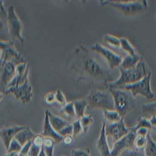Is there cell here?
I'll return each mask as SVG.
<instances>
[{
	"mask_svg": "<svg viewBox=\"0 0 156 156\" xmlns=\"http://www.w3.org/2000/svg\"><path fill=\"white\" fill-rule=\"evenodd\" d=\"M90 51V49L82 46L76 49L74 68L85 78L105 83L111 82L112 76L109 67L102 63Z\"/></svg>",
	"mask_w": 156,
	"mask_h": 156,
	"instance_id": "6da1fadb",
	"label": "cell"
},
{
	"mask_svg": "<svg viewBox=\"0 0 156 156\" xmlns=\"http://www.w3.org/2000/svg\"><path fill=\"white\" fill-rule=\"evenodd\" d=\"M119 69L120 72L119 77L115 80L105 83L107 88H117L125 85L135 83L141 80L150 72L147 73L146 65L143 59L132 68Z\"/></svg>",
	"mask_w": 156,
	"mask_h": 156,
	"instance_id": "7a4b0ae2",
	"label": "cell"
},
{
	"mask_svg": "<svg viewBox=\"0 0 156 156\" xmlns=\"http://www.w3.org/2000/svg\"><path fill=\"white\" fill-rule=\"evenodd\" d=\"M112 93L115 110L123 118L136 107V101L132 93L121 88H108Z\"/></svg>",
	"mask_w": 156,
	"mask_h": 156,
	"instance_id": "3957f363",
	"label": "cell"
},
{
	"mask_svg": "<svg viewBox=\"0 0 156 156\" xmlns=\"http://www.w3.org/2000/svg\"><path fill=\"white\" fill-rule=\"evenodd\" d=\"M88 107L91 108H100L104 110H115L113 97L108 88L93 89L85 98Z\"/></svg>",
	"mask_w": 156,
	"mask_h": 156,
	"instance_id": "277c9868",
	"label": "cell"
},
{
	"mask_svg": "<svg viewBox=\"0 0 156 156\" xmlns=\"http://www.w3.org/2000/svg\"><path fill=\"white\" fill-rule=\"evenodd\" d=\"M100 4L103 6L113 7L127 16L142 13L148 6L147 1H101Z\"/></svg>",
	"mask_w": 156,
	"mask_h": 156,
	"instance_id": "5b68a950",
	"label": "cell"
},
{
	"mask_svg": "<svg viewBox=\"0 0 156 156\" xmlns=\"http://www.w3.org/2000/svg\"><path fill=\"white\" fill-rule=\"evenodd\" d=\"M151 72H149L141 80L128 85H123L118 88L128 90L130 91L133 96L138 94L144 96L147 100H151L154 98V93L151 88Z\"/></svg>",
	"mask_w": 156,
	"mask_h": 156,
	"instance_id": "8992f818",
	"label": "cell"
},
{
	"mask_svg": "<svg viewBox=\"0 0 156 156\" xmlns=\"http://www.w3.org/2000/svg\"><path fill=\"white\" fill-rule=\"evenodd\" d=\"M7 24L8 30L10 36L14 39H18L21 43H23L24 38L22 35L23 24L15 12L14 6L11 5L7 10Z\"/></svg>",
	"mask_w": 156,
	"mask_h": 156,
	"instance_id": "52a82bcc",
	"label": "cell"
},
{
	"mask_svg": "<svg viewBox=\"0 0 156 156\" xmlns=\"http://www.w3.org/2000/svg\"><path fill=\"white\" fill-rule=\"evenodd\" d=\"M90 49L104 58L108 63V66L110 69H114L117 67L119 68L122 62V57L101 43H96L94 44L90 47Z\"/></svg>",
	"mask_w": 156,
	"mask_h": 156,
	"instance_id": "ba28073f",
	"label": "cell"
},
{
	"mask_svg": "<svg viewBox=\"0 0 156 156\" xmlns=\"http://www.w3.org/2000/svg\"><path fill=\"white\" fill-rule=\"evenodd\" d=\"M136 136L135 132L130 129L127 134L113 143L110 156H119L127 150L135 149L134 142Z\"/></svg>",
	"mask_w": 156,
	"mask_h": 156,
	"instance_id": "9c48e42d",
	"label": "cell"
},
{
	"mask_svg": "<svg viewBox=\"0 0 156 156\" xmlns=\"http://www.w3.org/2000/svg\"><path fill=\"white\" fill-rule=\"evenodd\" d=\"M5 93H12L15 98L23 104L29 102L32 98V87L27 78L24 83L16 87L6 88Z\"/></svg>",
	"mask_w": 156,
	"mask_h": 156,
	"instance_id": "30bf717a",
	"label": "cell"
},
{
	"mask_svg": "<svg viewBox=\"0 0 156 156\" xmlns=\"http://www.w3.org/2000/svg\"><path fill=\"white\" fill-rule=\"evenodd\" d=\"M105 129L107 139H110L113 143L120 140L130 130V128L126 127L123 118L114 123L105 122Z\"/></svg>",
	"mask_w": 156,
	"mask_h": 156,
	"instance_id": "8fae6325",
	"label": "cell"
},
{
	"mask_svg": "<svg viewBox=\"0 0 156 156\" xmlns=\"http://www.w3.org/2000/svg\"><path fill=\"white\" fill-rule=\"evenodd\" d=\"M17 65L13 61H6L2 67L0 73V87L4 89V92L15 74Z\"/></svg>",
	"mask_w": 156,
	"mask_h": 156,
	"instance_id": "7c38bea8",
	"label": "cell"
},
{
	"mask_svg": "<svg viewBox=\"0 0 156 156\" xmlns=\"http://www.w3.org/2000/svg\"><path fill=\"white\" fill-rule=\"evenodd\" d=\"M25 127L24 126L18 125L0 129V139L6 151L8 150L11 141L15 138L16 135Z\"/></svg>",
	"mask_w": 156,
	"mask_h": 156,
	"instance_id": "4fadbf2b",
	"label": "cell"
},
{
	"mask_svg": "<svg viewBox=\"0 0 156 156\" xmlns=\"http://www.w3.org/2000/svg\"><path fill=\"white\" fill-rule=\"evenodd\" d=\"M43 137L50 138L54 140L55 143H60L63 141V137L61 136L57 132H56L53 127L51 126L48 115L47 110L45 112L44 122H43V128L42 134Z\"/></svg>",
	"mask_w": 156,
	"mask_h": 156,
	"instance_id": "5bb4252c",
	"label": "cell"
},
{
	"mask_svg": "<svg viewBox=\"0 0 156 156\" xmlns=\"http://www.w3.org/2000/svg\"><path fill=\"white\" fill-rule=\"evenodd\" d=\"M105 122L102 124L99 136L96 143L97 149L101 156H110L111 149H110L108 140L105 134Z\"/></svg>",
	"mask_w": 156,
	"mask_h": 156,
	"instance_id": "9a60e30c",
	"label": "cell"
},
{
	"mask_svg": "<svg viewBox=\"0 0 156 156\" xmlns=\"http://www.w3.org/2000/svg\"><path fill=\"white\" fill-rule=\"evenodd\" d=\"M47 112L50 124L56 132H58L60 130L70 123L64 118L54 115L50 110H47Z\"/></svg>",
	"mask_w": 156,
	"mask_h": 156,
	"instance_id": "2e32d148",
	"label": "cell"
},
{
	"mask_svg": "<svg viewBox=\"0 0 156 156\" xmlns=\"http://www.w3.org/2000/svg\"><path fill=\"white\" fill-rule=\"evenodd\" d=\"M141 60H143L142 56L138 53L135 55L127 54L126 56L122 58V62L119 66V69H127L132 68L135 66Z\"/></svg>",
	"mask_w": 156,
	"mask_h": 156,
	"instance_id": "e0dca14e",
	"label": "cell"
},
{
	"mask_svg": "<svg viewBox=\"0 0 156 156\" xmlns=\"http://www.w3.org/2000/svg\"><path fill=\"white\" fill-rule=\"evenodd\" d=\"M36 134L29 127L26 126V127L20 131L15 136V138L23 146L27 142L32 141L35 137Z\"/></svg>",
	"mask_w": 156,
	"mask_h": 156,
	"instance_id": "ac0fdd59",
	"label": "cell"
},
{
	"mask_svg": "<svg viewBox=\"0 0 156 156\" xmlns=\"http://www.w3.org/2000/svg\"><path fill=\"white\" fill-rule=\"evenodd\" d=\"M60 113L64 116L65 119L70 123H72L77 119L73 101L67 102L65 105L62 107L60 110Z\"/></svg>",
	"mask_w": 156,
	"mask_h": 156,
	"instance_id": "d6986e66",
	"label": "cell"
},
{
	"mask_svg": "<svg viewBox=\"0 0 156 156\" xmlns=\"http://www.w3.org/2000/svg\"><path fill=\"white\" fill-rule=\"evenodd\" d=\"M44 137L41 134H37L32 140V145L28 155L29 156H38L43 146Z\"/></svg>",
	"mask_w": 156,
	"mask_h": 156,
	"instance_id": "ffe728a7",
	"label": "cell"
},
{
	"mask_svg": "<svg viewBox=\"0 0 156 156\" xmlns=\"http://www.w3.org/2000/svg\"><path fill=\"white\" fill-rule=\"evenodd\" d=\"M74 110L77 119H80L85 115V111L88 107V102L85 98L77 99L73 101Z\"/></svg>",
	"mask_w": 156,
	"mask_h": 156,
	"instance_id": "44dd1931",
	"label": "cell"
},
{
	"mask_svg": "<svg viewBox=\"0 0 156 156\" xmlns=\"http://www.w3.org/2000/svg\"><path fill=\"white\" fill-rule=\"evenodd\" d=\"M147 141L144 148L145 156H156V142L151 137L149 132L146 136Z\"/></svg>",
	"mask_w": 156,
	"mask_h": 156,
	"instance_id": "7402d4cb",
	"label": "cell"
},
{
	"mask_svg": "<svg viewBox=\"0 0 156 156\" xmlns=\"http://www.w3.org/2000/svg\"><path fill=\"white\" fill-rule=\"evenodd\" d=\"M104 116L105 120L109 123L118 122L122 118L116 110H104Z\"/></svg>",
	"mask_w": 156,
	"mask_h": 156,
	"instance_id": "603a6c76",
	"label": "cell"
},
{
	"mask_svg": "<svg viewBox=\"0 0 156 156\" xmlns=\"http://www.w3.org/2000/svg\"><path fill=\"white\" fill-rule=\"evenodd\" d=\"M120 46L121 48L125 51L129 55H135L137 54L135 48L130 43V42L124 37H120Z\"/></svg>",
	"mask_w": 156,
	"mask_h": 156,
	"instance_id": "cb8c5ba5",
	"label": "cell"
},
{
	"mask_svg": "<svg viewBox=\"0 0 156 156\" xmlns=\"http://www.w3.org/2000/svg\"><path fill=\"white\" fill-rule=\"evenodd\" d=\"M79 119L83 129V133H86L88 130L89 129V128L90 127V126L93 124L94 119L91 115H86V114H85Z\"/></svg>",
	"mask_w": 156,
	"mask_h": 156,
	"instance_id": "d4e9b609",
	"label": "cell"
},
{
	"mask_svg": "<svg viewBox=\"0 0 156 156\" xmlns=\"http://www.w3.org/2000/svg\"><path fill=\"white\" fill-rule=\"evenodd\" d=\"M54 143L55 142L52 139L50 138L44 137L42 147L44 151L46 156H53Z\"/></svg>",
	"mask_w": 156,
	"mask_h": 156,
	"instance_id": "484cf974",
	"label": "cell"
},
{
	"mask_svg": "<svg viewBox=\"0 0 156 156\" xmlns=\"http://www.w3.org/2000/svg\"><path fill=\"white\" fill-rule=\"evenodd\" d=\"M152 127V126L151 124V122H150L149 119H147L144 117L140 116L137 119L136 124L134 127L130 128V129L135 132L136 130H138L140 128H147V129H149Z\"/></svg>",
	"mask_w": 156,
	"mask_h": 156,
	"instance_id": "4316f807",
	"label": "cell"
},
{
	"mask_svg": "<svg viewBox=\"0 0 156 156\" xmlns=\"http://www.w3.org/2000/svg\"><path fill=\"white\" fill-rule=\"evenodd\" d=\"M141 110L144 113L152 115V116L156 115V101L143 104L141 106Z\"/></svg>",
	"mask_w": 156,
	"mask_h": 156,
	"instance_id": "83f0119b",
	"label": "cell"
},
{
	"mask_svg": "<svg viewBox=\"0 0 156 156\" xmlns=\"http://www.w3.org/2000/svg\"><path fill=\"white\" fill-rule=\"evenodd\" d=\"M103 40L108 43L109 44L115 46V47H119L120 46V40L119 38L111 35V34H104L103 35Z\"/></svg>",
	"mask_w": 156,
	"mask_h": 156,
	"instance_id": "f1b7e54d",
	"label": "cell"
},
{
	"mask_svg": "<svg viewBox=\"0 0 156 156\" xmlns=\"http://www.w3.org/2000/svg\"><path fill=\"white\" fill-rule=\"evenodd\" d=\"M147 141L146 136H136L134 142V148L136 149H143Z\"/></svg>",
	"mask_w": 156,
	"mask_h": 156,
	"instance_id": "f546056e",
	"label": "cell"
},
{
	"mask_svg": "<svg viewBox=\"0 0 156 156\" xmlns=\"http://www.w3.org/2000/svg\"><path fill=\"white\" fill-rule=\"evenodd\" d=\"M72 125L73 127V138L83 132V129L80 124V119H77L76 120H75L74 122H72Z\"/></svg>",
	"mask_w": 156,
	"mask_h": 156,
	"instance_id": "4dcf8cb0",
	"label": "cell"
},
{
	"mask_svg": "<svg viewBox=\"0 0 156 156\" xmlns=\"http://www.w3.org/2000/svg\"><path fill=\"white\" fill-rule=\"evenodd\" d=\"M122 156H145L143 149H130L124 152L122 154Z\"/></svg>",
	"mask_w": 156,
	"mask_h": 156,
	"instance_id": "1f68e13d",
	"label": "cell"
},
{
	"mask_svg": "<svg viewBox=\"0 0 156 156\" xmlns=\"http://www.w3.org/2000/svg\"><path fill=\"white\" fill-rule=\"evenodd\" d=\"M55 102H57L60 105H61L62 107H63L67 103L66 99L62 91L57 90L55 93Z\"/></svg>",
	"mask_w": 156,
	"mask_h": 156,
	"instance_id": "d6a6232c",
	"label": "cell"
},
{
	"mask_svg": "<svg viewBox=\"0 0 156 156\" xmlns=\"http://www.w3.org/2000/svg\"><path fill=\"white\" fill-rule=\"evenodd\" d=\"M22 148V146L20 144V143L14 138L10 143L9 147L8 148V150L7 151V152H20Z\"/></svg>",
	"mask_w": 156,
	"mask_h": 156,
	"instance_id": "836d02e7",
	"label": "cell"
},
{
	"mask_svg": "<svg viewBox=\"0 0 156 156\" xmlns=\"http://www.w3.org/2000/svg\"><path fill=\"white\" fill-rule=\"evenodd\" d=\"M70 156H91L88 149H74L71 151Z\"/></svg>",
	"mask_w": 156,
	"mask_h": 156,
	"instance_id": "e575fe53",
	"label": "cell"
},
{
	"mask_svg": "<svg viewBox=\"0 0 156 156\" xmlns=\"http://www.w3.org/2000/svg\"><path fill=\"white\" fill-rule=\"evenodd\" d=\"M58 133L63 137H65L66 136H69V135L73 136V127L72 123H69L68 125H67L62 130H60Z\"/></svg>",
	"mask_w": 156,
	"mask_h": 156,
	"instance_id": "d590c367",
	"label": "cell"
},
{
	"mask_svg": "<svg viewBox=\"0 0 156 156\" xmlns=\"http://www.w3.org/2000/svg\"><path fill=\"white\" fill-rule=\"evenodd\" d=\"M32 145V141H30L26 143L24 146H22L21 151L19 152V156H27L29 154V149Z\"/></svg>",
	"mask_w": 156,
	"mask_h": 156,
	"instance_id": "8d00e7d4",
	"label": "cell"
},
{
	"mask_svg": "<svg viewBox=\"0 0 156 156\" xmlns=\"http://www.w3.org/2000/svg\"><path fill=\"white\" fill-rule=\"evenodd\" d=\"M44 101L45 103L48 104H52L53 102H55V93H48L46 94L44 98Z\"/></svg>",
	"mask_w": 156,
	"mask_h": 156,
	"instance_id": "74e56055",
	"label": "cell"
},
{
	"mask_svg": "<svg viewBox=\"0 0 156 156\" xmlns=\"http://www.w3.org/2000/svg\"><path fill=\"white\" fill-rule=\"evenodd\" d=\"M7 16V11L5 9L3 1H0V18L2 20H6Z\"/></svg>",
	"mask_w": 156,
	"mask_h": 156,
	"instance_id": "f35d334b",
	"label": "cell"
},
{
	"mask_svg": "<svg viewBox=\"0 0 156 156\" xmlns=\"http://www.w3.org/2000/svg\"><path fill=\"white\" fill-rule=\"evenodd\" d=\"M149 132V129L147 128H140L136 130L135 133L136 136H146Z\"/></svg>",
	"mask_w": 156,
	"mask_h": 156,
	"instance_id": "ab89813d",
	"label": "cell"
},
{
	"mask_svg": "<svg viewBox=\"0 0 156 156\" xmlns=\"http://www.w3.org/2000/svg\"><path fill=\"white\" fill-rule=\"evenodd\" d=\"M62 142L66 145H69L73 142V136L72 135L66 136L63 137Z\"/></svg>",
	"mask_w": 156,
	"mask_h": 156,
	"instance_id": "60d3db41",
	"label": "cell"
},
{
	"mask_svg": "<svg viewBox=\"0 0 156 156\" xmlns=\"http://www.w3.org/2000/svg\"><path fill=\"white\" fill-rule=\"evenodd\" d=\"M152 126L156 127V115H152L151 118L149 119Z\"/></svg>",
	"mask_w": 156,
	"mask_h": 156,
	"instance_id": "b9f144b4",
	"label": "cell"
},
{
	"mask_svg": "<svg viewBox=\"0 0 156 156\" xmlns=\"http://www.w3.org/2000/svg\"><path fill=\"white\" fill-rule=\"evenodd\" d=\"M5 156H19V152H7Z\"/></svg>",
	"mask_w": 156,
	"mask_h": 156,
	"instance_id": "7bdbcfd3",
	"label": "cell"
},
{
	"mask_svg": "<svg viewBox=\"0 0 156 156\" xmlns=\"http://www.w3.org/2000/svg\"><path fill=\"white\" fill-rule=\"evenodd\" d=\"M38 156H46V154H45V152H44V151L43 147H42V148H41V151H40V154H39Z\"/></svg>",
	"mask_w": 156,
	"mask_h": 156,
	"instance_id": "ee69618b",
	"label": "cell"
},
{
	"mask_svg": "<svg viewBox=\"0 0 156 156\" xmlns=\"http://www.w3.org/2000/svg\"><path fill=\"white\" fill-rule=\"evenodd\" d=\"M4 22L2 21V20L0 18V29H2L4 28Z\"/></svg>",
	"mask_w": 156,
	"mask_h": 156,
	"instance_id": "f6af8a7d",
	"label": "cell"
},
{
	"mask_svg": "<svg viewBox=\"0 0 156 156\" xmlns=\"http://www.w3.org/2000/svg\"><path fill=\"white\" fill-rule=\"evenodd\" d=\"M4 97V93L2 91H0V101L3 99Z\"/></svg>",
	"mask_w": 156,
	"mask_h": 156,
	"instance_id": "bcb514c9",
	"label": "cell"
},
{
	"mask_svg": "<svg viewBox=\"0 0 156 156\" xmlns=\"http://www.w3.org/2000/svg\"><path fill=\"white\" fill-rule=\"evenodd\" d=\"M155 20H156V13H155Z\"/></svg>",
	"mask_w": 156,
	"mask_h": 156,
	"instance_id": "7dc6e473",
	"label": "cell"
},
{
	"mask_svg": "<svg viewBox=\"0 0 156 156\" xmlns=\"http://www.w3.org/2000/svg\"><path fill=\"white\" fill-rule=\"evenodd\" d=\"M61 156H63V155H61Z\"/></svg>",
	"mask_w": 156,
	"mask_h": 156,
	"instance_id": "c3c4849f",
	"label": "cell"
}]
</instances>
